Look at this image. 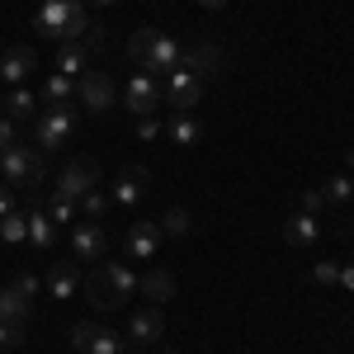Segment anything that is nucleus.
I'll use <instances>...</instances> for the list:
<instances>
[{
    "instance_id": "nucleus-1",
    "label": "nucleus",
    "mask_w": 354,
    "mask_h": 354,
    "mask_svg": "<svg viewBox=\"0 0 354 354\" xmlns=\"http://www.w3.org/2000/svg\"><path fill=\"white\" fill-rule=\"evenodd\" d=\"M90 15H85V0H43L33 10V28L38 38H53V43H81L90 33Z\"/></svg>"
},
{
    "instance_id": "nucleus-2",
    "label": "nucleus",
    "mask_w": 354,
    "mask_h": 354,
    "mask_svg": "<svg viewBox=\"0 0 354 354\" xmlns=\"http://www.w3.org/2000/svg\"><path fill=\"white\" fill-rule=\"evenodd\" d=\"M128 57H133L142 71H151V76H170L185 62V43L161 33V28H137L133 38H128Z\"/></svg>"
},
{
    "instance_id": "nucleus-3",
    "label": "nucleus",
    "mask_w": 354,
    "mask_h": 354,
    "mask_svg": "<svg viewBox=\"0 0 354 354\" xmlns=\"http://www.w3.org/2000/svg\"><path fill=\"white\" fill-rule=\"evenodd\" d=\"M133 293H137V274L123 260H104L95 279H85V298H90V307H100V312H118Z\"/></svg>"
},
{
    "instance_id": "nucleus-4",
    "label": "nucleus",
    "mask_w": 354,
    "mask_h": 354,
    "mask_svg": "<svg viewBox=\"0 0 354 354\" xmlns=\"http://www.w3.org/2000/svg\"><path fill=\"white\" fill-rule=\"evenodd\" d=\"M0 180L10 189H43V180H48L43 151L28 147V142H15L10 151H0Z\"/></svg>"
},
{
    "instance_id": "nucleus-5",
    "label": "nucleus",
    "mask_w": 354,
    "mask_h": 354,
    "mask_svg": "<svg viewBox=\"0 0 354 354\" xmlns=\"http://www.w3.org/2000/svg\"><path fill=\"white\" fill-rule=\"evenodd\" d=\"M66 245H71V260L76 265H95V260L109 255V232H104V222H95V218H76Z\"/></svg>"
},
{
    "instance_id": "nucleus-6",
    "label": "nucleus",
    "mask_w": 354,
    "mask_h": 354,
    "mask_svg": "<svg viewBox=\"0 0 354 354\" xmlns=\"http://www.w3.org/2000/svg\"><path fill=\"white\" fill-rule=\"evenodd\" d=\"M66 340H71V350L76 354H128V335H118L109 326H95V322H76V326L66 330Z\"/></svg>"
},
{
    "instance_id": "nucleus-7",
    "label": "nucleus",
    "mask_w": 354,
    "mask_h": 354,
    "mask_svg": "<svg viewBox=\"0 0 354 354\" xmlns=\"http://www.w3.org/2000/svg\"><path fill=\"white\" fill-rule=\"evenodd\" d=\"M71 133H76V109H71V104L38 109V118H33V142H38V151H57Z\"/></svg>"
},
{
    "instance_id": "nucleus-8",
    "label": "nucleus",
    "mask_w": 354,
    "mask_h": 354,
    "mask_svg": "<svg viewBox=\"0 0 354 354\" xmlns=\"http://www.w3.org/2000/svg\"><path fill=\"white\" fill-rule=\"evenodd\" d=\"M95 180H100V161H95V156H76V161L62 165V175L53 180V194L71 198V203H81V194L95 189Z\"/></svg>"
},
{
    "instance_id": "nucleus-9",
    "label": "nucleus",
    "mask_w": 354,
    "mask_h": 354,
    "mask_svg": "<svg viewBox=\"0 0 354 354\" xmlns=\"http://www.w3.org/2000/svg\"><path fill=\"white\" fill-rule=\"evenodd\" d=\"M161 90H165V104L175 113H194V104L203 100V76H194L189 66H175Z\"/></svg>"
},
{
    "instance_id": "nucleus-10",
    "label": "nucleus",
    "mask_w": 354,
    "mask_h": 354,
    "mask_svg": "<svg viewBox=\"0 0 354 354\" xmlns=\"http://www.w3.org/2000/svg\"><path fill=\"white\" fill-rule=\"evenodd\" d=\"M76 100L85 113H109L113 109V76L109 71H90L85 66L81 81H76Z\"/></svg>"
},
{
    "instance_id": "nucleus-11",
    "label": "nucleus",
    "mask_w": 354,
    "mask_h": 354,
    "mask_svg": "<svg viewBox=\"0 0 354 354\" xmlns=\"http://www.w3.org/2000/svg\"><path fill=\"white\" fill-rule=\"evenodd\" d=\"M161 100H165V90H161V81H156L151 71H137L133 81H128V90H123V109L137 113V118H151Z\"/></svg>"
},
{
    "instance_id": "nucleus-12",
    "label": "nucleus",
    "mask_w": 354,
    "mask_h": 354,
    "mask_svg": "<svg viewBox=\"0 0 354 354\" xmlns=\"http://www.w3.org/2000/svg\"><path fill=\"white\" fill-rule=\"evenodd\" d=\"M147 185H151V175H147L142 165H128V170L113 180L109 203H113V208H123V213H137V208H142V194H147Z\"/></svg>"
},
{
    "instance_id": "nucleus-13",
    "label": "nucleus",
    "mask_w": 354,
    "mask_h": 354,
    "mask_svg": "<svg viewBox=\"0 0 354 354\" xmlns=\"http://www.w3.org/2000/svg\"><path fill=\"white\" fill-rule=\"evenodd\" d=\"M33 71H38V53L28 43H15L0 53V85H28Z\"/></svg>"
},
{
    "instance_id": "nucleus-14",
    "label": "nucleus",
    "mask_w": 354,
    "mask_h": 354,
    "mask_svg": "<svg viewBox=\"0 0 354 354\" xmlns=\"http://www.w3.org/2000/svg\"><path fill=\"white\" fill-rule=\"evenodd\" d=\"M161 241H165L161 222H151V218H137L133 227H128V236H123V250H128L133 260H151V255L161 250Z\"/></svg>"
},
{
    "instance_id": "nucleus-15",
    "label": "nucleus",
    "mask_w": 354,
    "mask_h": 354,
    "mask_svg": "<svg viewBox=\"0 0 354 354\" xmlns=\"http://www.w3.org/2000/svg\"><path fill=\"white\" fill-rule=\"evenodd\" d=\"M165 335V317H161V307L151 302V307H142L133 322H128V345L133 350H147V345H156Z\"/></svg>"
},
{
    "instance_id": "nucleus-16",
    "label": "nucleus",
    "mask_w": 354,
    "mask_h": 354,
    "mask_svg": "<svg viewBox=\"0 0 354 354\" xmlns=\"http://www.w3.org/2000/svg\"><path fill=\"white\" fill-rule=\"evenodd\" d=\"M180 66H189L194 76L213 81V76H222V71H227V57H222L218 43H189V48H185V62H180Z\"/></svg>"
},
{
    "instance_id": "nucleus-17",
    "label": "nucleus",
    "mask_w": 354,
    "mask_h": 354,
    "mask_svg": "<svg viewBox=\"0 0 354 354\" xmlns=\"http://www.w3.org/2000/svg\"><path fill=\"white\" fill-rule=\"evenodd\" d=\"M0 113L15 118V123H19V118L33 123V118H38V90H33V85H10L5 100H0Z\"/></svg>"
},
{
    "instance_id": "nucleus-18",
    "label": "nucleus",
    "mask_w": 354,
    "mask_h": 354,
    "mask_svg": "<svg viewBox=\"0 0 354 354\" xmlns=\"http://www.w3.org/2000/svg\"><path fill=\"white\" fill-rule=\"evenodd\" d=\"M43 288H48L57 302L76 298V288H81V270H76V260H57L53 270H48V279H43Z\"/></svg>"
},
{
    "instance_id": "nucleus-19",
    "label": "nucleus",
    "mask_w": 354,
    "mask_h": 354,
    "mask_svg": "<svg viewBox=\"0 0 354 354\" xmlns=\"http://www.w3.org/2000/svg\"><path fill=\"white\" fill-rule=\"evenodd\" d=\"M283 241L293 245V250H312V245L322 241V222L312 218V213H293V218L283 222Z\"/></svg>"
},
{
    "instance_id": "nucleus-20",
    "label": "nucleus",
    "mask_w": 354,
    "mask_h": 354,
    "mask_svg": "<svg viewBox=\"0 0 354 354\" xmlns=\"http://www.w3.org/2000/svg\"><path fill=\"white\" fill-rule=\"evenodd\" d=\"M137 293H147V302L165 307V302L175 298V274H170V270H147V274H137Z\"/></svg>"
},
{
    "instance_id": "nucleus-21",
    "label": "nucleus",
    "mask_w": 354,
    "mask_h": 354,
    "mask_svg": "<svg viewBox=\"0 0 354 354\" xmlns=\"http://www.w3.org/2000/svg\"><path fill=\"white\" fill-rule=\"evenodd\" d=\"M71 100H76V81H71V76H62V71L43 76V85H38V104H43V109L71 104Z\"/></svg>"
},
{
    "instance_id": "nucleus-22",
    "label": "nucleus",
    "mask_w": 354,
    "mask_h": 354,
    "mask_svg": "<svg viewBox=\"0 0 354 354\" xmlns=\"http://www.w3.org/2000/svg\"><path fill=\"white\" fill-rule=\"evenodd\" d=\"M24 213H28V241L38 245V250H53V245H57V222L43 213V203L33 198Z\"/></svg>"
},
{
    "instance_id": "nucleus-23",
    "label": "nucleus",
    "mask_w": 354,
    "mask_h": 354,
    "mask_svg": "<svg viewBox=\"0 0 354 354\" xmlns=\"http://www.w3.org/2000/svg\"><path fill=\"white\" fill-rule=\"evenodd\" d=\"M28 317H33V298H24L15 283H10V288H0V322L28 326Z\"/></svg>"
},
{
    "instance_id": "nucleus-24",
    "label": "nucleus",
    "mask_w": 354,
    "mask_h": 354,
    "mask_svg": "<svg viewBox=\"0 0 354 354\" xmlns=\"http://www.w3.org/2000/svg\"><path fill=\"white\" fill-rule=\"evenodd\" d=\"M90 66V48L85 43H62V53H57L53 71H62V76H71V81H81V71Z\"/></svg>"
},
{
    "instance_id": "nucleus-25",
    "label": "nucleus",
    "mask_w": 354,
    "mask_h": 354,
    "mask_svg": "<svg viewBox=\"0 0 354 354\" xmlns=\"http://www.w3.org/2000/svg\"><path fill=\"white\" fill-rule=\"evenodd\" d=\"M165 137H170L175 147H198V142H203V128H198L194 113H175V118L165 123Z\"/></svg>"
},
{
    "instance_id": "nucleus-26",
    "label": "nucleus",
    "mask_w": 354,
    "mask_h": 354,
    "mask_svg": "<svg viewBox=\"0 0 354 354\" xmlns=\"http://www.w3.org/2000/svg\"><path fill=\"white\" fill-rule=\"evenodd\" d=\"M0 241L5 245H24L28 241V213L24 208H10V213L0 218Z\"/></svg>"
},
{
    "instance_id": "nucleus-27",
    "label": "nucleus",
    "mask_w": 354,
    "mask_h": 354,
    "mask_svg": "<svg viewBox=\"0 0 354 354\" xmlns=\"http://www.w3.org/2000/svg\"><path fill=\"white\" fill-rule=\"evenodd\" d=\"M38 203H43V213H48L57 227H71V222H76V203L62 198V194H48V198H38Z\"/></svg>"
},
{
    "instance_id": "nucleus-28",
    "label": "nucleus",
    "mask_w": 354,
    "mask_h": 354,
    "mask_svg": "<svg viewBox=\"0 0 354 354\" xmlns=\"http://www.w3.org/2000/svg\"><path fill=\"white\" fill-rule=\"evenodd\" d=\"M161 232L165 236H189L194 232V213L189 208H170V213L161 218Z\"/></svg>"
},
{
    "instance_id": "nucleus-29",
    "label": "nucleus",
    "mask_w": 354,
    "mask_h": 354,
    "mask_svg": "<svg viewBox=\"0 0 354 354\" xmlns=\"http://www.w3.org/2000/svg\"><path fill=\"white\" fill-rule=\"evenodd\" d=\"M322 194H326V203H350L354 198V180L350 175H330L326 185H322Z\"/></svg>"
},
{
    "instance_id": "nucleus-30",
    "label": "nucleus",
    "mask_w": 354,
    "mask_h": 354,
    "mask_svg": "<svg viewBox=\"0 0 354 354\" xmlns=\"http://www.w3.org/2000/svg\"><path fill=\"white\" fill-rule=\"evenodd\" d=\"M109 208H113V203H109V194H104V189L81 194V218H95V222H100L104 213H109Z\"/></svg>"
},
{
    "instance_id": "nucleus-31",
    "label": "nucleus",
    "mask_w": 354,
    "mask_h": 354,
    "mask_svg": "<svg viewBox=\"0 0 354 354\" xmlns=\"http://www.w3.org/2000/svg\"><path fill=\"white\" fill-rule=\"evenodd\" d=\"M335 279H340V265H335V260H317V265H312V283H322V288H330Z\"/></svg>"
},
{
    "instance_id": "nucleus-32",
    "label": "nucleus",
    "mask_w": 354,
    "mask_h": 354,
    "mask_svg": "<svg viewBox=\"0 0 354 354\" xmlns=\"http://www.w3.org/2000/svg\"><path fill=\"white\" fill-rule=\"evenodd\" d=\"M15 345H24V326H15V322H0V350H15Z\"/></svg>"
},
{
    "instance_id": "nucleus-33",
    "label": "nucleus",
    "mask_w": 354,
    "mask_h": 354,
    "mask_svg": "<svg viewBox=\"0 0 354 354\" xmlns=\"http://www.w3.org/2000/svg\"><path fill=\"white\" fill-rule=\"evenodd\" d=\"M302 213H312V218H317V213H326V194H322V189H307V194H302Z\"/></svg>"
},
{
    "instance_id": "nucleus-34",
    "label": "nucleus",
    "mask_w": 354,
    "mask_h": 354,
    "mask_svg": "<svg viewBox=\"0 0 354 354\" xmlns=\"http://www.w3.org/2000/svg\"><path fill=\"white\" fill-rule=\"evenodd\" d=\"M15 142H19V128H15V118H5V113H0V151H10Z\"/></svg>"
},
{
    "instance_id": "nucleus-35",
    "label": "nucleus",
    "mask_w": 354,
    "mask_h": 354,
    "mask_svg": "<svg viewBox=\"0 0 354 354\" xmlns=\"http://www.w3.org/2000/svg\"><path fill=\"white\" fill-rule=\"evenodd\" d=\"M161 133H165V128L156 123V113H151V118H137V137H142V142H156Z\"/></svg>"
},
{
    "instance_id": "nucleus-36",
    "label": "nucleus",
    "mask_w": 354,
    "mask_h": 354,
    "mask_svg": "<svg viewBox=\"0 0 354 354\" xmlns=\"http://www.w3.org/2000/svg\"><path fill=\"white\" fill-rule=\"evenodd\" d=\"M15 288H19L24 298H33V293H43V279H38V274H19V279H15Z\"/></svg>"
},
{
    "instance_id": "nucleus-37",
    "label": "nucleus",
    "mask_w": 354,
    "mask_h": 354,
    "mask_svg": "<svg viewBox=\"0 0 354 354\" xmlns=\"http://www.w3.org/2000/svg\"><path fill=\"white\" fill-rule=\"evenodd\" d=\"M10 208H15V189H10V185H5V180H0V218H5V213H10Z\"/></svg>"
},
{
    "instance_id": "nucleus-38",
    "label": "nucleus",
    "mask_w": 354,
    "mask_h": 354,
    "mask_svg": "<svg viewBox=\"0 0 354 354\" xmlns=\"http://www.w3.org/2000/svg\"><path fill=\"white\" fill-rule=\"evenodd\" d=\"M335 283H340V288H350V293H354V265H340V279H335Z\"/></svg>"
},
{
    "instance_id": "nucleus-39",
    "label": "nucleus",
    "mask_w": 354,
    "mask_h": 354,
    "mask_svg": "<svg viewBox=\"0 0 354 354\" xmlns=\"http://www.w3.org/2000/svg\"><path fill=\"white\" fill-rule=\"evenodd\" d=\"M198 5H203V10H227L232 0H198Z\"/></svg>"
},
{
    "instance_id": "nucleus-40",
    "label": "nucleus",
    "mask_w": 354,
    "mask_h": 354,
    "mask_svg": "<svg viewBox=\"0 0 354 354\" xmlns=\"http://www.w3.org/2000/svg\"><path fill=\"white\" fill-rule=\"evenodd\" d=\"M85 5H100V10H109V5H118V0H85Z\"/></svg>"
},
{
    "instance_id": "nucleus-41",
    "label": "nucleus",
    "mask_w": 354,
    "mask_h": 354,
    "mask_svg": "<svg viewBox=\"0 0 354 354\" xmlns=\"http://www.w3.org/2000/svg\"><path fill=\"white\" fill-rule=\"evenodd\" d=\"M170 354H175V350H170Z\"/></svg>"
}]
</instances>
